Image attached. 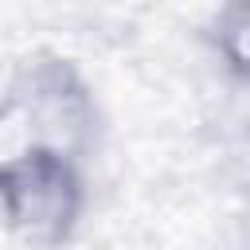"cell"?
<instances>
[{"label": "cell", "mask_w": 250, "mask_h": 250, "mask_svg": "<svg viewBox=\"0 0 250 250\" xmlns=\"http://www.w3.org/2000/svg\"><path fill=\"white\" fill-rule=\"evenodd\" d=\"M219 51L234 74L250 78V4H234L219 20Z\"/></svg>", "instance_id": "cell-2"}, {"label": "cell", "mask_w": 250, "mask_h": 250, "mask_svg": "<svg viewBox=\"0 0 250 250\" xmlns=\"http://www.w3.org/2000/svg\"><path fill=\"white\" fill-rule=\"evenodd\" d=\"M0 207L27 242H62L82 207V188L66 152L23 148L0 156Z\"/></svg>", "instance_id": "cell-1"}]
</instances>
